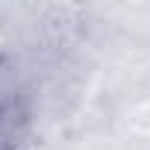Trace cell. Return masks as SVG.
<instances>
[{
	"label": "cell",
	"instance_id": "cell-1",
	"mask_svg": "<svg viewBox=\"0 0 150 150\" xmlns=\"http://www.w3.org/2000/svg\"><path fill=\"white\" fill-rule=\"evenodd\" d=\"M30 129L27 106L15 94L0 91V150H27Z\"/></svg>",
	"mask_w": 150,
	"mask_h": 150
}]
</instances>
